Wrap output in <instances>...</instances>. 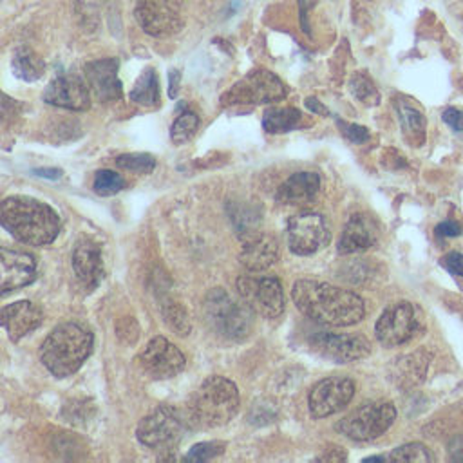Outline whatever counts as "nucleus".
Wrapping results in <instances>:
<instances>
[{
	"label": "nucleus",
	"mask_w": 463,
	"mask_h": 463,
	"mask_svg": "<svg viewBox=\"0 0 463 463\" xmlns=\"http://www.w3.org/2000/svg\"><path fill=\"white\" fill-rule=\"evenodd\" d=\"M291 297L302 315L324 326H353L365 315L362 297L327 282L300 279L293 284Z\"/></svg>",
	"instance_id": "f257e3e1"
},
{
	"label": "nucleus",
	"mask_w": 463,
	"mask_h": 463,
	"mask_svg": "<svg viewBox=\"0 0 463 463\" xmlns=\"http://www.w3.org/2000/svg\"><path fill=\"white\" fill-rule=\"evenodd\" d=\"M0 224L16 241L31 246L51 244L61 226L58 213L49 204L27 195L2 199Z\"/></svg>",
	"instance_id": "f03ea898"
},
{
	"label": "nucleus",
	"mask_w": 463,
	"mask_h": 463,
	"mask_svg": "<svg viewBox=\"0 0 463 463\" xmlns=\"http://www.w3.org/2000/svg\"><path fill=\"white\" fill-rule=\"evenodd\" d=\"M92 333L76 322L58 324L40 345V360L56 378L74 374L92 351Z\"/></svg>",
	"instance_id": "7ed1b4c3"
},
{
	"label": "nucleus",
	"mask_w": 463,
	"mask_h": 463,
	"mask_svg": "<svg viewBox=\"0 0 463 463\" xmlns=\"http://www.w3.org/2000/svg\"><path fill=\"white\" fill-rule=\"evenodd\" d=\"M241 403L237 385L224 376H208L194 392L186 416L192 427L213 429L228 423Z\"/></svg>",
	"instance_id": "20e7f679"
},
{
	"label": "nucleus",
	"mask_w": 463,
	"mask_h": 463,
	"mask_svg": "<svg viewBox=\"0 0 463 463\" xmlns=\"http://www.w3.org/2000/svg\"><path fill=\"white\" fill-rule=\"evenodd\" d=\"M253 315L255 309L246 300L233 302L230 295L221 288H215L206 295L204 317L217 331L228 338H246L253 329Z\"/></svg>",
	"instance_id": "39448f33"
},
{
	"label": "nucleus",
	"mask_w": 463,
	"mask_h": 463,
	"mask_svg": "<svg viewBox=\"0 0 463 463\" xmlns=\"http://www.w3.org/2000/svg\"><path fill=\"white\" fill-rule=\"evenodd\" d=\"M188 416L174 405H159L136 427V438L148 449L168 450L175 447L190 429Z\"/></svg>",
	"instance_id": "423d86ee"
},
{
	"label": "nucleus",
	"mask_w": 463,
	"mask_h": 463,
	"mask_svg": "<svg viewBox=\"0 0 463 463\" xmlns=\"http://www.w3.org/2000/svg\"><path fill=\"white\" fill-rule=\"evenodd\" d=\"M288 89L277 74L268 69H255L221 96V105H262L284 99Z\"/></svg>",
	"instance_id": "0eeeda50"
},
{
	"label": "nucleus",
	"mask_w": 463,
	"mask_h": 463,
	"mask_svg": "<svg viewBox=\"0 0 463 463\" xmlns=\"http://www.w3.org/2000/svg\"><path fill=\"white\" fill-rule=\"evenodd\" d=\"M394 420L396 409L391 402H369L344 416L336 429L354 441H369L382 436Z\"/></svg>",
	"instance_id": "6e6552de"
},
{
	"label": "nucleus",
	"mask_w": 463,
	"mask_h": 463,
	"mask_svg": "<svg viewBox=\"0 0 463 463\" xmlns=\"http://www.w3.org/2000/svg\"><path fill=\"white\" fill-rule=\"evenodd\" d=\"M134 16L146 34L157 38L172 36L184 25V16L177 0H137Z\"/></svg>",
	"instance_id": "1a4fd4ad"
},
{
	"label": "nucleus",
	"mask_w": 463,
	"mask_h": 463,
	"mask_svg": "<svg viewBox=\"0 0 463 463\" xmlns=\"http://www.w3.org/2000/svg\"><path fill=\"white\" fill-rule=\"evenodd\" d=\"M237 291L242 300L266 318H277L284 311V289L277 277H241Z\"/></svg>",
	"instance_id": "9d476101"
},
{
	"label": "nucleus",
	"mask_w": 463,
	"mask_h": 463,
	"mask_svg": "<svg viewBox=\"0 0 463 463\" xmlns=\"http://www.w3.org/2000/svg\"><path fill=\"white\" fill-rule=\"evenodd\" d=\"M329 224L324 215L302 212L288 222V246L297 255H311L329 241Z\"/></svg>",
	"instance_id": "9b49d317"
},
{
	"label": "nucleus",
	"mask_w": 463,
	"mask_h": 463,
	"mask_svg": "<svg viewBox=\"0 0 463 463\" xmlns=\"http://www.w3.org/2000/svg\"><path fill=\"white\" fill-rule=\"evenodd\" d=\"M418 315L416 307L407 302H396L387 307L374 324L376 338L385 347H394L407 342L418 331Z\"/></svg>",
	"instance_id": "f8f14e48"
},
{
	"label": "nucleus",
	"mask_w": 463,
	"mask_h": 463,
	"mask_svg": "<svg viewBox=\"0 0 463 463\" xmlns=\"http://www.w3.org/2000/svg\"><path fill=\"white\" fill-rule=\"evenodd\" d=\"M139 364L150 378L166 380L177 376L184 369L186 358L168 338L154 336L139 354Z\"/></svg>",
	"instance_id": "ddd939ff"
},
{
	"label": "nucleus",
	"mask_w": 463,
	"mask_h": 463,
	"mask_svg": "<svg viewBox=\"0 0 463 463\" xmlns=\"http://www.w3.org/2000/svg\"><path fill=\"white\" fill-rule=\"evenodd\" d=\"M354 394V383L347 376H327L313 385L309 391L307 405L315 418H326L336 414L351 402Z\"/></svg>",
	"instance_id": "4468645a"
},
{
	"label": "nucleus",
	"mask_w": 463,
	"mask_h": 463,
	"mask_svg": "<svg viewBox=\"0 0 463 463\" xmlns=\"http://www.w3.org/2000/svg\"><path fill=\"white\" fill-rule=\"evenodd\" d=\"M36 259L22 250L0 248V297L36 280Z\"/></svg>",
	"instance_id": "2eb2a0df"
},
{
	"label": "nucleus",
	"mask_w": 463,
	"mask_h": 463,
	"mask_svg": "<svg viewBox=\"0 0 463 463\" xmlns=\"http://www.w3.org/2000/svg\"><path fill=\"white\" fill-rule=\"evenodd\" d=\"M311 345L326 358L338 364L354 362L365 358L371 351V344L365 336L360 335H336L320 331L311 336Z\"/></svg>",
	"instance_id": "dca6fc26"
},
{
	"label": "nucleus",
	"mask_w": 463,
	"mask_h": 463,
	"mask_svg": "<svg viewBox=\"0 0 463 463\" xmlns=\"http://www.w3.org/2000/svg\"><path fill=\"white\" fill-rule=\"evenodd\" d=\"M43 101L61 109L87 110L90 107V92L80 76L61 74V76H56L45 87Z\"/></svg>",
	"instance_id": "f3484780"
},
{
	"label": "nucleus",
	"mask_w": 463,
	"mask_h": 463,
	"mask_svg": "<svg viewBox=\"0 0 463 463\" xmlns=\"http://www.w3.org/2000/svg\"><path fill=\"white\" fill-rule=\"evenodd\" d=\"M43 313L40 306L31 300H18L0 307V327L5 329L13 342H18L36 327H40Z\"/></svg>",
	"instance_id": "a211bd4d"
},
{
	"label": "nucleus",
	"mask_w": 463,
	"mask_h": 463,
	"mask_svg": "<svg viewBox=\"0 0 463 463\" xmlns=\"http://www.w3.org/2000/svg\"><path fill=\"white\" fill-rule=\"evenodd\" d=\"M118 58H101L87 63L85 74L96 99L114 101L123 96L121 81L118 78Z\"/></svg>",
	"instance_id": "6ab92c4d"
},
{
	"label": "nucleus",
	"mask_w": 463,
	"mask_h": 463,
	"mask_svg": "<svg viewBox=\"0 0 463 463\" xmlns=\"http://www.w3.org/2000/svg\"><path fill=\"white\" fill-rule=\"evenodd\" d=\"M72 271L81 286L92 289L103 277V257L101 248L90 239L76 242L72 251Z\"/></svg>",
	"instance_id": "aec40b11"
},
{
	"label": "nucleus",
	"mask_w": 463,
	"mask_h": 463,
	"mask_svg": "<svg viewBox=\"0 0 463 463\" xmlns=\"http://www.w3.org/2000/svg\"><path fill=\"white\" fill-rule=\"evenodd\" d=\"M279 257V242L273 235L255 233L253 237L244 241L239 260L248 271H264L268 269Z\"/></svg>",
	"instance_id": "412c9836"
},
{
	"label": "nucleus",
	"mask_w": 463,
	"mask_h": 463,
	"mask_svg": "<svg viewBox=\"0 0 463 463\" xmlns=\"http://www.w3.org/2000/svg\"><path fill=\"white\" fill-rule=\"evenodd\" d=\"M320 188V175L317 172H295L277 190L275 197L282 204H304L311 201Z\"/></svg>",
	"instance_id": "4be33fe9"
},
{
	"label": "nucleus",
	"mask_w": 463,
	"mask_h": 463,
	"mask_svg": "<svg viewBox=\"0 0 463 463\" xmlns=\"http://www.w3.org/2000/svg\"><path fill=\"white\" fill-rule=\"evenodd\" d=\"M374 237L362 215H351L342 228L338 239V251L340 253H356L373 246Z\"/></svg>",
	"instance_id": "5701e85b"
},
{
	"label": "nucleus",
	"mask_w": 463,
	"mask_h": 463,
	"mask_svg": "<svg viewBox=\"0 0 463 463\" xmlns=\"http://www.w3.org/2000/svg\"><path fill=\"white\" fill-rule=\"evenodd\" d=\"M396 114H398L400 127H402V132H403L405 139L412 146L423 145L425 130H427V121H425L423 112L418 110L409 101L402 99V101H396Z\"/></svg>",
	"instance_id": "b1692460"
},
{
	"label": "nucleus",
	"mask_w": 463,
	"mask_h": 463,
	"mask_svg": "<svg viewBox=\"0 0 463 463\" xmlns=\"http://www.w3.org/2000/svg\"><path fill=\"white\" fill-rule=\"evenodd\" d=\"M262 127L269 134H282L304 127V116L295 107H269L262 116Z\"/></svg>",
	"instance_id": "393cba45"
},
{
	"label": "nucleus",
	"mask_w": 463,
	"mask_h": 463,
	"mask_svg": "<svg viewBox=\"0 0 463 463\" xmlns=\"http://www.w3.org/2000/svg\"><path fill=\"white\" fill-rule=\"evenodd\" d=\"M13 72L16 78H22L24 81H36L43 76L45 72V63L43 60L33 51L29 45H20L11 61Z\"/></svg>",
	"instance_id": "a878e982"
},
{
	"label": "nucleus",
	"mask_w": 463,
	"mask_h": 463,
	"mask_svg": "<svg viewBox=\"0 0 463 463\" xmlns=\"http://www.w3.org/2000/svg\"><path fill=\"white\" fill-rule=\"evenodd\" d=\"M130 99L143 107H157L159 105V81L154 69H145L141 76L136 80Z\"/></svg>",
	"instance_id": "bb28decb"
},
{
	"label": "nucleus",
	"mask_w": 463,
	"mask_h": 463,
	"mask_svg": "<svg viewBox=\"0 0 463 463\" xmlns=\"http://www.w3.org/2000/svg\"><path fill=\"white\" fill-rule=\"evenodd\" d=\"M349 90L364 105L373 107V105L380 103V92H378L374 81L365 72H354L351 76Z\"/></svg>",
	"instance_id": "cd10ccee"
},
{
	"label": "nucleus",
	"mask_w": 463,
	"mask_h": 463,
	"mask_svg": "<svg viewBox=\"0 0 463 463\" xmlns=\"http://www.w3.org/2000/svg\"><path fill=\"white\" fill-rule=\"evenodd\" d=\"M387 459L391 461H402V463H429L434 459V456L429 452V449L423 443L411 441L405 445H400L394 449Z\"/></svg>",
	"instance_id": "c85d7f7f"
},
{
	"label": "nucleus",
	"mask_w": 463,
	"mask_h": 463,
	"mask_svg": "<svg viewBox=\"0 0 463 463\" xmlns=\"http://www.w3.org/2000/svg\"><path fill=\"white\" fill-rule=\"evenodd\" d=\"M197 127H199V116L192 110H184L174 119L172 128H170V137L174 143L181 145L195 134Z\"/></svg>",
	"instance_id": "c756f323"
},
{
	"label": "nucleus",
	"mask_w": 463,
	"mask_h": 463,
	"mask_svg": "<svg viewBox=\"0 0 463 463\" xmlns=\"http://www.w3.org/2000/svg\"><path fill=\"white\" fill-rule=\"evenodd\" d=\"M163 317L177 335L186 336L190 333V320L186 309L177 300L166 298L163 302Z\"/></svg>",
	"instance_id": "7c9ffc66"
},
{
	"label": "nucleus",
	"mask_w": 463,
	"mask_h": 463,
	"mask_svg": "<svg viewBox=\"0 0 463 463\" xmlns=\"http://www.w3.org/2000/svg\"><path fill=\"white\" fill-rule=\"evenodd\" d=\"M125 188V179L118 174V172H112V170H98L94 174V183H92V190L98 194V195H114L118 194L119 190Z\"/></svg>",
	"instance_id": "2f4dec72"
},
{
	"label": "nucleus",
	"mask_w": 463,
	"mask_h": 463,
	"mask_svg": "<svg viewBox=\"0 0 463 463\" xmlns=\"http://www.w3.org/2000/svg\"><path fill=\"white\" fill-rule=\"evenodd\" d=\"M116 165L123 170L136 172V174H150L156 168V159L150 154L145 152H132V154H123L116 159Z\"/></svg>",
	"instance_id": "473e14b6"
},
{
	"label": "nucleus",
	"mask_w": 463,
	"mask_h": 463,
	"mask_svg": "<svg viewBox=\"0 0 463 463\" xmlns=\"http://www.w3.org/2000/svg\"><path fill=\"white\" fill-rule=\"evenodd\" d=\"M224 449H226V443H224V441H217V439L201 441V443H195V445L184 454V461H195V463L208 461V459L217 458L219 454H222Z\"/></svg>",
	"instance_id": "72a5a7b5"
},
{
	"label": "nucleus",
	"mask_w": 463,
	"mask_h": 463,
	"mask_svg": "<svg viewBox=\"0 0 463 463\" xmlns=\"http://www.w3.org/2000/svg\"><path fill=\"white\" fill-rule=\"evenodd\" d=\"M441 266L449 271V273H452V275H456V277H463V253H459V251H449V253H445L443 257H441Z\"/></svg>",
	"instance_id": "f704fd0d"
},
{
	"label": "nucleus",
	"mask_w": 463,
	"mask_h": 463,
	"mask_svg": "<svg viewBox=\"0 0 463 463\" xmlns=\"http://www.w3.org/2000/svg\"><path fill=\"white\" fill-rule=\"evenodd\" d=\"M441 118L456 134H463V110L461 109L449 107L443 110Z\"/></svg>",
	"instance_id": "c9c22d12"
},
{
	"label": "nucleus",
	"mask_w": 463,
	"mask_h": 463,
	"mask_svg": "<svg viewBox=\"0 0 463 463\" xmlns=\"http://www.w3.org/2000/svg\"><path fill=\"white\" fill-rule=\"evenodd\" d=\"M340 127H344V134L347 139H351L353 143H364L369 139V130L362 125H354V123H342L338 121Z\"/></svg>",
	"instance_id": "e433bc0d"
},
{
	"label": "nucleus",
	"mask_w": 463,
	"mask_h": 463,
	"mask_svg": "<svg viewBox=\"0 0 463 463\" xmlns=\"http://www.w3.org/2000/svg\"><path fill=\"white\" fill-rule=\"evenodd\" d=\"M461 232H463V228L456 221H443L436 226V235H439V237H458Z\"/></svg>",
	"instance_id": "4c0bfd02"
},
{
	"label": "nucleus",
	"mask_w": 463,
	"mask_h": 463,
	"mask_svg": "<svg viewBox=\"0 0 463 463\" xmlns=\"http://www.w3.org/2000/svg\"><path fill=\"white\" fill-rule=\"evenodd\" d=\"M447 450H449L450 459H454V461H463V434L454 436V438L449 441Z\"/></svg>",
	"instance_id": "58836bf2"
},
{
	"label": "nucleus",
	"mask_w": 463,
	"mask_h": 463,
	"mask_svg": "<svg viewBox=\"0 0 463 463\" xmlns=\"http://www.w3.org/2000/svg\"><path fill=\"white\" fill-rule=\"evenodd\" d=\"M181 87V72L177 69H172L168 74V96L174 99Z\"/></svg>",
	"instance_id": "ea45409f"
},
{
	"label": "nucleus",
	"mask_w": 463,
	"mask_h": 463,
	"mask_svg": "<svg viewBox=\"0 0 463 463\" xmlns=\"http://www.w3.org/2000/svg\"><path fill=\"white\" fill-rule=\"evenodd\" d=\"M306 107H307L311 112H315V114H324V116L329 114V110H327L318 99H315V98H307V99H306Z\"/></svg>",
	"instance_id": "a19ab883"
},
{
	"label": "nucleus",
	"mask_w": 463,
	"mask_h": 463,
	"mask_svg": "<svg viewBox=\"0 0 463 463\" xmlns=\"http://www.w3.org/2000/svg\"><path fill=\"white\" fill-rule=\"evenodd\" d=\"M320 459H324V461H344V459H347V454L342 449L335 447V450H329L327 454L320 456Z\"/></svg>",
	"instance_id": "79ce46f5"
},
{
	"label": "nucleus",
	"mask_w": 463,
	"mask_h": 463,
	"mask_svg": "<svg viewBox=\"0 0 463 463\" xmlns=\"http://www.w3.org/2000/svg\"><path fill=\"white\" fill-rule=\"evenodd\" d=\"M34 174L47 177V179H58L61 175V170L60 168H36Z\"/></svg>",
	"instance_id": "37998d69"
},
{
	"label": "nucleus",
	"mask_w": 463,
	"mask_h": 463,
	"mask_svg": "<svg viewBox=\"0 0 463 463\" xmlns=\"http://www.w3.org/2000/svg\"><path fill=\"white\" fill-rule=\"evenodd\" d=\"M300 5V14H302V27L307 31V24H306V16H307V7L315 5V0H298Z\"/></svg>",
	"instance_id": "c03bdc74"
}]
</instances>
